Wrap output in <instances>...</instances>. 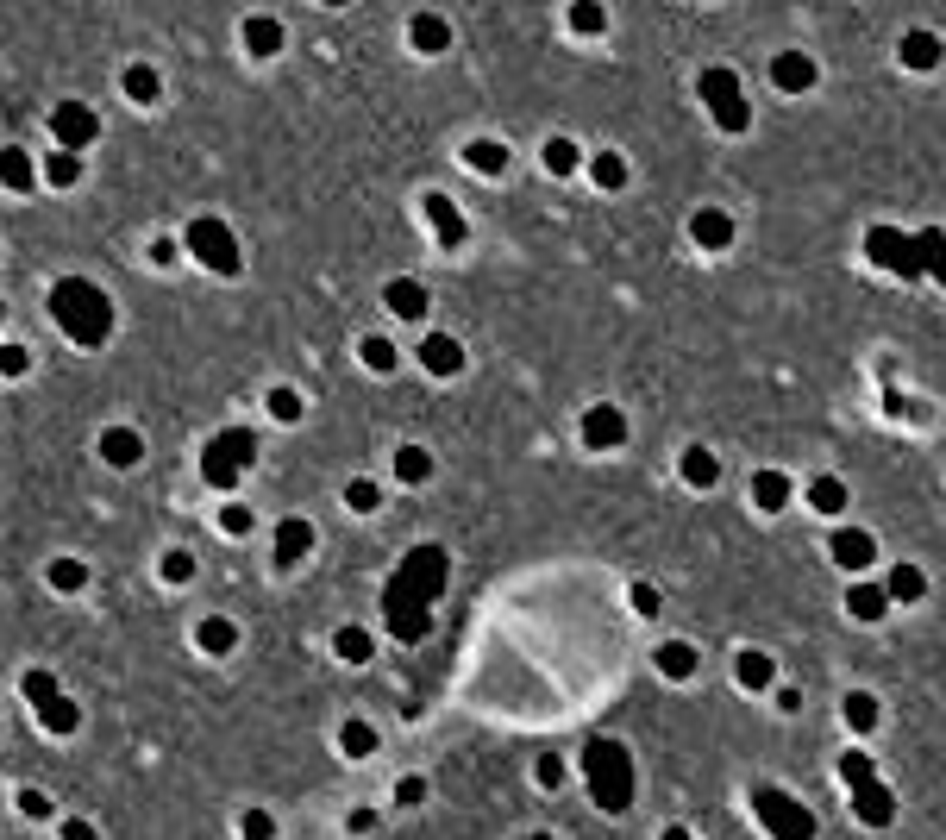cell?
<instances>
[{"label":"cell","instance_id":"cell-3","mask_svg":"<svg viewBox=\"0 0 946 840\" xmlns=\"http://www.w3.org/2000/svg\"><path fill=\"white\" fill-rule=\"evenodd\" d=\"M182 245L195 251V264H207L214 276H239V239H232V226H226V220H214V214L188 220Z\"/></svg>","mask_w":946,"mask_h":840},{"label":"cell","instance_id":"cell-14","mask_svg":"<svg viewBox=\"0 0 946 840\" xmlns=\"http://www.w3.org/2000/svg\"><path fill=\"white\" fill-rule=\"evenodd\" d=\"M38 182H44V176H38V163H32L26 151H19V145H7V151H0V189H13V195H32Z\"/></svg>","mask_w":946,"mask_h":840},{"label":"cell","instance_id":"cell-32","mask_svg":"<svg viewBox=\"0 0 946 840\" xmlns=\"http://www.w3.org/2000/svg\"><path fill=\"white\" fill-rule=\"evenodd\" d=\"M38 728H51V734H76V728H82V709L69 703V696H57V703H44V709H38Z\"/></svg>","mask_w":946,"mask_h":840},{"label":"cell","instance_id":"cell-35","mask_svg":"<svg viewBox=\"0 0 946 840\" xmlns=\"http://www.w3.org/2000/svg\"><path fill=\"white\" fill-rule=\"evenodd\" d=\"M333 652H339L345 665H370V634H364V627H339Z\"/></svg>","mask_w":946,"mask_h":840},{"label":"cell","instance_id":"cell-5","mask_svg":"<svg viewBox=\"0 0 946 840\" xmlns=\"http://www.w3.org/2000/svg\"><path fill=\"white\" fill-rule=\"evenodd\" d=\"M94 452H101V458L113 464V471H132V464L145 458V433H138V427H107Z\"/></svg>","mask_w":946,"mask_h":840},{"label":"cell","instance_id":"cell-7","mask_svg":"<svg viewBox=\"0 0 946 840\" xmlns=\"http://www.w3.org/2000/svg\"><path fill=\"white\" fill-rule=\"evenodd\" d=\"M771 76H777V88L784 95H809V88L821 82V69H815V57H802V51H784L771 63Z\"/></svg>","mask_w":946,"mask_h":840},{"label":"cell","instance_id":"cell-51","mask_svg":"<svg viewBox=\"0 0 946 840\" xmlns=\"http://www.w3.org/2000/svg\"><path fill=\"white\" fill-rule=\"evenodd\" d=\"M533 778H539V784H546V790H552V784L564 778V765H558V759H546V765H539V772H533Z\"/></svg>","mask_w":946,"mask_h":840},{"label":"cell","instance_id":"cell-1","mask_svg":"<svg viewBox=\"0 0 946 840\" xmlns=\"http://www.w3.org/2000/svg\"><path fill=\"white\" fill-rule=\"evenodd\" d=\"M44 308L63 326V339H76V345H107V333H113V301H107V289H94L88 276H57Z\"/></svg>","mask_w":946,"mask_h":840},{"label":"cell","instance_id":"cell-20","mask_svg":"<svg viewBox=\"0 0 946 840\" xmlns=\"http://www.w3.org/2000/svg\"><path fill=\"white\" fill-rule=\"evenodd\" d=\"M464 163H470L477 176H502V170H508V145H502V138H470V145H464Z\"/></svg>","mask_w":946,"mask_h":840},{"label":"cell","instance_id":"cell-24","mask_svg":"<svg viewBox=\"0 0 946 840\" xmlns=\"http://www.w3.org/2000/svg\"><path fill=\"white\" fill-rule=\"evenodd\" d=\"M846 609H853V621H878L890 609L884 583H853V590H846Z\"/></svg>","mask_w":946,"mask_h":840},{"label":"cell","instance_id":"cell-17","mask_svg":"<svg viewBox=\"0 0 946 840\" xmlns=\"http://www.w3.org/2000/svg\"><path fill=\"white\" fill-rule=\"evenodd\" d=\"M427 220H433V232H439V245H445V251H458V245H464V214H458V207L445 201V195H427Z\"/></svg>","mask_w":946,"mask_h":840},{"label":"cell","instance_id":"cell-6","mask_svg":"<svg viewBox=\"0 0 946 840\" xmlns=\"http://www.w3.org/2000/svg\"><path fill=\"white\" fill-rule=\"evenodd\" d=\"M690 239H696V251H727L733 245V220L721 214V207H696V214H690Z\"/></svg>","mask_w":946,"mask_h":840},{"label":"cell","instance_id":"cell-23","mask_svg":"<svg viewBox=\"0 0 946 840\" xmlns=\"http://www.w3.org/2000/svg\"><path fill=\"white\" fill-rule=\"evenodd\" d=\"M38 176L51 182V189H76V182H82V157L76 151H51V157L38 163Z\"/></svg>","mask_w":946,"mask_h":840},{"label":"cell","instance_id":"cell-42","mask_svg":"<svg viewBox=\"0 0 946 840\" xmlns=\"http://www.w3.org/2000/svg\"><path fill=\"white\" fill-rule=\"evenodd\" d=\"M239 834H245V840H276L270 809H245V815H239Z\"/></svg>","mask_w":946,"mask_h":840},{"label":"cell","instance_id":"cell-27","mask_svg":"<svg viewBox=\"0 0 946 840\" xmlns=\"http://www.w3.org/2000/svg\"><path fill=\"white\" fill-rule=\"evenodd\" d=\"M921 590H928V577H921L915 565H890V577H884L890 602H921Z\"/></svg>","mask_w":946,"mask_h":840},{"label":"cell","instance_id":"cell-43","mask_svg":"<svg viewBox=\"0 0 946 840\" xmlns=\"http://www.w3.org/2000/svg\"><path fill=\"white\" fill-rule=\"evenodd\" d=\"M26 370H32L26 345H0V377H26Z\"/></svg>","mask_w":946,"mask_h":840},{"label":"cell","instance_id":"cell-49","mask_svg":"<svg viewBox=\"0 0 946 840\" xmlns=\"http://www.w3.org/2000/svg\"><path fill=\"white\" fill-rule=\"evenodd\" d=\"M63 840H101V828L94 822H63Z\"/></svg>","mask_w":946,"mask_h":840},{"label":"cell","instance_id":"cell-25","mask_svg":"<svg viewBox=\"0 0 946 840\" xmlns=\"http://www.w3.org/2000/svg\"><path fill=\"white\" fill-rule=\"evenodd\" d=\"M658 671H665L671 684L696 678V646H683V640H665V646H658Z\"/></svg>","mask_w":946,"mask_h":840},{"label":"cell","instance_id":"cell-9","mask_svg":"<svg viewBox=\"0 0 946 840\" xmlns=\"http://www.w3.org/2000/svg\"><path fill=\"white\" fill-rule=\"evenodd\" d=\"M827 552H834V565H840V571H865V565H871V552H878V540H871L865 527H840Z\"/></svg>","mask_w":946,"mask_h":840},{"label":"cell","instance_id":"cell-47","mask_svg":"<svg viewBox=\"0 0 946 840\" xmlns=\"http://www.w3.org/2000/svg\"><path fill=\"white\" fill-rule=\"evenodd\" d=\"M633 609H640V615H658V590H652V583H633Z\"/></svg>","mask_w":946,"mask_h":840},{"label":"cell","instance_id":"cell-11","mask_svg":"<svg viewBox=\"0 0 946 840\" xmlns=\"http://www.w3.org/2000/svg\"><path fill=\"white\" fill-rule=\"evenodd\" d=\"M239 44H245V57H276V51H282V19L251 13L245 26H239Z\"/></svg>","mask_w":946,"mask_h":840},{"label":"cell","instance_id":"cell-30","mask_svg":"<svg viewBox=\"0 0 946 840\" xmlns=\"http://www.w3.org/2000/svg\"><path fill=\"white\" fill-rule=\"evenodd\" d=\"M395 477H401V483H427V477H433V452H427V446H401V452H395Z\"/></svg>","mask_w":946,"mask_h":840},{"label":"cell","instance_id":"cell-8","mask_svg":"<svg viewBox=\"0 0 946 840\" xmlns=\"http://www.w3.org/2000/svg\"><path fill=\"white\" fill-rule=\"evenodd\" d=\"M314 540H320V533H314V521L289 515V521L276 527V565H301V558L314 552Z\"/></svg>","mask_w":946,"mask_h":840},{"label":"cell","instance_id":"cell-45","mask_svg":"<svg viewBox=\"0 0 946 840\" xmlns=\"http://www.w3.org/2000/svg\"><path fill=\"white\" fill-rule=\"evenodd\" d=\"M571 26H577V32H602V26H608V13H602V7H577V13H571Z\"/></svg>","mask_w":946,"mask_h":840},{"label":"cell","instance_id":"cell-31","mask_svg":"<svg viewBox=\"0 0 946 840\" xmlns=\"http://www.w3.org/2000/svg\"><path fill=\"white\" fill-rule=\"evenodd\" d=\"M51 590H63V596H76V590H88V565L82 558H51Z\"/></svg>","mask_w":946,"mask_h":840},{"label":"cell","instance_id":"cell-48","mask_svg":"<svg viewBox=\"0 0 946 840\" xmlns=\"http://www.w3.org/2000/svg\"><path fill=\"white\" fill-rule=\"evenodd\" d=\"M220 527H226V533H251V508H226Z\"/></svg>","mask_w":946,"mask_h":840},{"label":"cell","instance_id":"cell-15","mask_svg":"<svg viewBox=\"0 0 946 840\" xmlns=\"http://www.w3.org/2000/svg\"><path fill=\"white\" fill-rule=\"evenodd\" d=\"M383 301H389L395 320H427V289H420L414 276H395V283L383 289Z\"/></svg>","mask_w":946,"mask_h":840},{"label":"cell","instance_id":"cell-52","mask_svg":"<svg viewBox=\"0 0 946 840\" xmlns=\"http://www.w3.org/2000/svg\"><path fill=\"white\" fill-rule=\"evenodd\" d=\"M665 840H696V834L690 828H665Z\"/></svg>","mask_w":946,"mask_h":840},{"label":"cell","instance_id":"cell-18","mask_svg":"<svg viewBox=\"0 0 946 840\" xmlns=\"http://www.w3.org/2000/svg\"><path fill=\"white\" fill-rule=\"evenodd\" d=\"M195 646L207 652V659H226V652H232V646H239V627H232L226 615H207V621L195 627Z\"/></svg>","mask_w":946,"mask_h":840},{"label":"cell","instance_id":"cell-44","mask_svg":"<svg viewBox=\"0 0 946 840\" xmlns=\"http://www.w3.org/2000/svg\"><path fill=\"white\" fill-rule=\"evenodd\" d=\"M19 815H26V822H51V797H44V790H19Z\"/></svg>","mask_w":946,"mask_h":840},{"label":"cell","instance_id":"cell-28","mask_svg":"<svg viewBox=\"0 0 946 840\" xmlns=\"http://www.w3.org/2000/svg\"><path fill=\"white\" fill-rule=\"evenodd\" d=\"M157 95H163V76H157L151 63H132V69H126V101H138V107H151Z\"/></svg>","mask_w":946,"mask_h":840},{"label":"cell","instance_id":"cell-38","mask_svg":"<svg viewBox=\"0 0 946 840\" xmlns=\"http://www.w3.org/2000/svg\"><path fill=\"white\" fill-rule=\"evenodd\" d=\"M19 684H26V703H32V709H44V703H57V696H63L51 671H26V678H19Z\"/></svg>","mask_w":946,"mask_h":840},{"label":"cell","instance_id":"cell-33","mask_svg":"<svg viewBox=\"0 0 946 840\" xmlns=\"http://www.w3.org/2000/svg\"><path fill=\"white\" fill-rule=\"evenodd\" d=\"M339 753L345 759H370L376 753V728H370V721H345V728H339Z\"/></svg>","mask_w":946,"mask_h":840},{"label":"cell","instance_id":"cell-26","mask_svg":"<svg viewBox=\"0 0 946 840\" xmlns=\"http://www.w3.org/2000/svg\"><path fill=\"white\" fill-rule=\"evenodd\" d=\"M846 502H853V496H846L840 477H815L809 483V508H815V515H846Z\"/></svg>","mask_w":946,"mask_h":840},{"label":"cell","instance_id":"cell-41","mask_svg":"<svg viewBox=\"0 0 946 840\" xmlns=\"http://www.w3.org/2000/svg\"><path fill=\"white\" fill-rule=\"evenodd\" d=\"M157 571H163V583H188V577H195V558H188L182 546H170V552H163V565H157Z\"/></svg>","mask_w":946,"mask_h":840},{"label":"cell","instance_id":"cell-22","mask_svg":"<svg viewBox=\"0 0 946 840\" xmlns=\"http://www.w3.org/2000/svg\"><path fill=\"white\" fill-rule=\"evenodd\" d=\"M715 477H721V458L708 452V446L683 452V483H690V489H715Z\"/></svg>","mask_w":946,"mask_h":840},{"label":"cell","instance_id":"cell-29","mask_svg":"<svg viewBox=\"0 0 946 840\" xmlns=\"http://www.w3.org/2000/svg\"><path fill=\"white\" fill-rule=\"evenodd\" d=\"M539 163H546L552 176H577L583 151H577V138H546V151H539Z\"/></svg>","mask_w":946,"mask_h":840},{"label":"cell","instance_id":"cell-2","mask_svg":"<svg viewBox=\"0 0 946 840\" xmlns=\"http://www.w3.org/2000/svg\"><path fill=\"white\" fill-rule=\"evenodd\" d=\"M251 458H257V433L220 427V433L201 446V483H207V489H232V483L251 471Z\"/></svg>","mask_w":946,"mask_h":840},{"label":"cell","instance_id":"cell-12","mask_svg":"<svg viewBox=\"0 0 946 840\" xmlns=\"http://www.w3.org/2000/svg\"><path fill=\"white\" fill-rule=\"evenodd\" d=\"M896 57H903L909 69H934V63L946 57V44H940V32L915 26V32H903V38H896Z\"/></svg>","mask_w":946,"mask_h":840},{"label":"cell","instance_id":"cell-21","mask_svg":"<svg viewBox=\"0 0 946 840\" xmlns=\"http://www.w3.org/2000/svg\"><path fill=\"white\" fill-rule=\"evenodd\" d=\"M733 678H740V690H771V678H777V665H771V652H740L733 659Z\"/></svg>","mask_w":946,"mask_h":840},{"label":"cell","instance_id":"cell-10","mask_svg":"<svg viewBox=\"0 0 946 840\" xmlns=\"http://www.w3.org/2000/svg\"><path fill=\"white\" fill-rule=\"evenodd\" d=\"M621 439H627V420H621V408H589V414H583V446L608 452V446H621Z\"/></svg>","mask_w":946,"mask_h":840},{"label":"cell","instance_id":"cell-40","mask_svg":"<svg viewBox=\"0 0 946 840\" xmlns=\"http://www.w3.org/2000/svg\"><path fill=\"white\" fill-rule=\"evenodd\" d=\"M301 389H270V420H282V427H289V420H301Z\"/></svg>","mask_w":946,"mask_h":840},{"label":"cell","instance_id":"cell-50","mask_svg":"<svg viewBox=\"0 0 946 840\" xmlns=\"http://www.w3.org/2000/svg\"><path fill=\"white\" fill-rule=\"evenodd\" d=\"M151 264H157V270H170V264H176V245H170V239H157V245H151Z\"/></svg>","mask_w":946,"mask_h":840},{"label":"cell","instance_id":"cell-19","mask_svg":"<svg viewBox=\"0 0 946 840\" xmlns=\"http://www.w3.org/2000/svg\"><path fill=\"white\" fill-rule=\"evenodd\" d=\"M790 496H796V483H790L784 471H759V477H752V502H759L765 515H777V508H790Z\"/></svg>","mask_w":946,"mask_h":840},{"label":"cell","instance_id":"cell-34","mask_svg":"<svg viewBox=\"0 0 946 840\" xmlns=\"http://www.w3.org/2000/svg\"><path fill=\"white\" fill-rule=\"evenodd\" d=\"M358 358H364V370H376V377H389V370L401 364V352H395V345H389L383 333H370V339L358 345Z\"/></svg>","mask_w":946,"mask_h":840},{"label":"cell","instance_id":"cell-39","mask_svg":"<svg viewBox=\"0 0 946 840\" xmlns=\"http://www.w3.org/2000/svg\"><path fill=\"white\" fill-rule=\"evenodd\" d=\"M840 709H846V721H853V728H859V734H865V728H878V703H871V696H865V690H853V696H846V703H840Z\"/></svg>","mask_w":946,"mask_h":840},{"label":"cell","instance_id":"cell-4","mask_svg":"<svg viewBox=\"0 0 946 840\" xmlns=\"http://www.w3.org/2000/svg\"><path fill=\"white\" fill-rule=\"evenodd\" d=\"M51 138H57V151H88L94 138H101V113H94L88 101H63V107H51Z\"/></svg>","mask_w":946,"mask_h":840},{"label":"cell","instance_id":"cell-13","mask_svg":"<svg viewBox=\"0 0 946 840\" xmlns=\"http://www.w3.org/2000/svg\"><path fill=\"white\" fill-rule=\"evenodd\" d=\"M420 364L433 370V377H458L464 370V345L452 333H427V345H420Z\"/></svg>","mask_w":946,"mask_h":840},{"label":"cell","instance_id":"cell-36","mask_svg":"<svg viewBox=\"0 0 946 840\" xmlns=\"http://www.w3.org/2000/svg\"><path fill=\"white\" fill-rule=\"evenodd\" d=\"M589 176H596L602 189H621V182H627V157H621V151H596V163H589Z\"/></svg>","mask_w":946,"mask_h":840},{"label":"cell","instance_id":"cell-46","mask_svg":"<svg viewBox=\"0 0 946 840\" xmlns=\"http://www.w3.org/2000/svg\"><path fill=\"white\" fill-rule=\"evenodd\" d=\"M420 797H427V784H420V778H401V784H395V803H401V809L420 803Z\"/></svg>","mask_w":946,"mask_h":840},{"label":"cell","instance_id":"cell-16","mask_svg":"<svg viewBox=\"0 0 946 840\" xmlns=\"http://www.w3.org/2000/svg\"><path fill=\"white\" fill-rule=\"evenodd\" d=\"M408 38H414L420 57H439L445 44H452V26H445L439 13H414V19H408Z\"/></svg>","mask_w":946,"mask_h":840},{"label":"cell","instance_id":"cell-37","mask_svg":"<svg viewBox=\"0 0 946 840\" xmlns=\"http://www.w3.org/2000/svg\"><path fill=\"white\" fill-rule=\"evenodd\" d=\"M376 502H383V489H376L370 477H351V483H345V508H358V515H376Z\"/></svg>","mask_w":946,"mask_h":840}]
</instances>
